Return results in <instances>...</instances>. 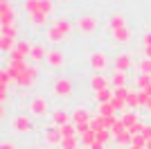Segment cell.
<instances>
[{"instance_id":"cell-20","label":"cell","mask_w":151,"mask_h":149,"mask_svg":"<svg viewBox=\"0 0 151 149\" xmlns=\"http://www.w3.org/2000/svg\"><path fill=\"white\" fill-rule=\"evenodd\" d=\"M32 45L29 41H23V38H18V43H16V48L12 50L14 54H18V56H25V59H29V52H32Z\"/></svg>"},{"instance_id":"cell-18","label":"cell","mask_w":151,"mask_h":149,"mask_svg":"<svg viewBox=\"0 0 151 149\" xmlns=\"http://www.w3.org/2000/svg\"><path fill=\"white\" fill-rule=\"evenodd\" d=\"M111 36H113V41H117V43H129V41H131V30H129V25H124V27L111 30Z\"/></svg>"},{"instance_id":"cell-37","label":"cell","mask_w":151,"mask_h":149,"mask_svg":"<svg viewBox=\"0 0 151 149\" xmlns=\"http://www.w3.org/2000/svg\"><path fill=\"white\" fill-rule=\"evenodd\" d=\"M32 149H43V147H32Z\"/></svg>"},{"instance_id":"cell-34","label":"cell","mask_w":151,"mask_h":149,"mask_svg":"<svg viewBox=\"0 0 151 149\" xmlns=\"http://www.w3.org/2000/svg\"><path fill=\"white\" fill-rule=\"evenodd\" d=\"M0 149H16V145H14L12 140H2V142H0Z\"/></svg>"},{"instance_id":"cell-11","label":"cell","mask_w":151,"mask_h":149,"mask_svg":"<svg viewBox=\"0 0 151 149\" xmlns=\"http://www.w3.org/2000/svg\"><path fill=\"white\" fill-rule=\"evenodd\" d=\"M50 122L52 124H57V127H63V124H68V122H72V113L68 111V108H52V113H50Z\"/></svg>"},{"instance_id":"cell-23","label":"cell","mask_w":151,"mask_h":149,"mask_svg":"<svg viewBox=\"0 0 151 149\" xmlns=\"http://www.w3.org/2000/svg\"><path fill=\"white\" fill-rule=\"evenodd\" d=\"M97 113H99V115H104V118H113V115H117V111H115V106L111 104V102L97 104Z\"/></svg>"},{"instance_id":"cell-5","label":"cell","mask_w":151,"mask_h":149,"mask_svg":"<svg viewBox=\"0 0 151 149\" xmlns=\"http://www.w3.org/2000/svg\"><path fill=\"white\" fill-rule=\"evenodd\" d=\"M75 25H77V32H79V34H83V36H93L95 32H97V27H99V18L93 16V14H83V16L77 18Z\"/></svg>"},{"instance_id":"cell-16","label":"cell","mask_w":151,"mask_h":149,"mask_svg":"<svg viewBox=\"0 0 151 149\" xmlns=\"http://www.w3.org/2000/svg\"><path fill=\"white\" fill-rule=\"evenodd\" d=\"M45 59H47V50L41 43H34L32 45V52H29V61L32 63H43Z\"/></svg>"},{"instance_id":"cell-12","label":"cell","mask_w":151,"mask_h":149,"mask_svg":"<svg viewBox=\"0 0 151 149\" xmlns=\"http://www.w3.org/2000/svg\"><path fill=\"white\" fill-rule=\"evenodd\" d=\"M72 122L75 124H83V122H93V111H90L88 106H75V108H72Z\"/></svg>"},{"instance_id":"cell-7","label":"cell","mask_w":151,"mask_h":149,"mask_svg":"<svg viewBox=\"0 0 151 149\" xmlns=\"http://www.w3.org/2000/svg\"><path fill=\"white\" fill-rule=\"evenodd\" d=\"M43 140H45V145L47 147H54V149H59L61 147V140H63V136H61V129H59L57 124H47L43 129Z\"/></svg>"},{"instance_id":"cell-4","label":"cell","mask_w":151,"mask_h":149,"mask_svg":"<svg viewBox=\"0 0 151 149\" xmlns=\"http://www.w3.org/2000/svg\"><path fill=\"white\" fill-rule=\"evenodd\" d=\"M52 97L57 99H68L70 95L75 93V86H72V81L68 79V77H57V79L52 81Z\"/></svg>"},{"instance_id":"cell-3","label":"cell","mask_w":151,"mask_h":149,"mask_svg":"<svg viewBox=\"0 0 151 149\" xmlns=\"http://www.w3.org/2000/svg\"><path fill=\"white\" fill-rule=\"evenodd\" d=\"M9 129H12L14 133L25 136V133H29V131L34 129V118H32L29 113H16V115H12V120H9Z\"/></svg>"},{"instance_id":"cell-28","label":"cell","mask_w":151,"mask_h":149,"mask_svg":"<svg viewBox=\"0 0 151 149\" xmlns=\"http://www.w3.org/2000/svg\"><path fill=\"white\" fill-rule=\"evenodd\" d=\"M59 149H81V140H79V136L77 138H63Z\"/></svg>"},{"instance_id":"cell-19","label":"cell","mask_w":151,"mask_h":149,"mask_svg":"<svg viewBox=\"0 0 151 149\" xmlns=\"http://www.w3.org/2000/svg\"><path fill=\"white\" fill-rule=\"evenodd\" d=\"M115 95V90L111 86L108 88H101V90H97V93H93V99H95V104H104V102H111Z\"/></svg>"},{"instance_id":"cell-36","label":"cell","mask_w":151,"mask_h":149,"mask_svg":"<svg viewBox=\"0 0 151 149\" xmlns=\"http://www.w3.org/2000/svg\"><path fill=\"white\" fill-rule=\"evenodd\" d=\"M147 149H151V140H149V142H147Z\"/></svg>"},{"instance_id":"cell-10","label":"cell","mask_w":151,"mask_h":149,"mask_svg":"<svg viewBox=\"0 0 151 149\" xmlns=\"http://www.w3.org/2000/svg\"><path fill=\"white\" fill-rule=\"evenodd\" d=\"M88 63H90V68H93V72H104L108 68V56L104 52H93L88 56Z\"/></svg>"},{"instance_id":"cell-27","label":"cell","mask_w":151,"mask_h":149,"mask_svg":"<svg viewBox=\"0 0 151 149\" xmlns=\"http://www.w3.org/2000/svg\"><path fill=\"white\" fill-rule=\"evenodd\" d=\"M151 86V74L147 72H140L138 77H135V90H142V88Z\"/></svg>"},{"instance_id":"cell-2","label":"cell","mask_w":151,"mask_h":149,"mask_svg":"<svg viewBox=\"0 0 151 149\" xmlns=\"http://www.w3.org/2000/svg\"><path fill=\"white\" fill-rule=\"evenodd\" d=\"M27 113H29L34 120H43V118H50V99L45 97V95H34V97H29V102H27Z\"/></svg>"},{"instance_id":"cell-25","label":"cell","mask_w":151,"mask_h":149,"mask_svg":"<svg viewBox=\"0 0 151 149\" xmlns=\"http://www.w3.org/2000/svg\"><path fill=\"white\" fill-rule=\"evenodd\" d=\"M129 108H133V111H138V108H142V99H140V90H131L129 93Z\"/></svg>"},{"instance_id":"cell-13","label":"cell","mask_w":151,"mask_h":149,"mask_svg":"<svg viewBox=\"0 0 151 149\" xmlns=\"http://www.w3.org/2000/svg\"><path fill=\"white\" fill-rule=\"evenodd\" d=\"M0 18H2V30L5 27H14V9H12V2L9 0H2L0 2Z\"/></svg>"},{"instance_id":"cell-8","label":"cell","mask_w":151,"mask_h":149,"mask_svg":"<svg viewBox=\"0 0 151 149\" xmlns=\"http://www.w3.org/2000/svg\"><path fill=\"white\" fill-rule=\"evenodd\" d=\"M16 34H18L16 25H14V27H5V30H2V41H0V50H2V52H12V50L16 48V43H18Z\"/></svg>"},{"instance_id":"cell-14","label":"cell","mask_w":151,"mask_h":149,"mask_svg":"<svg viewBox=\"0 0 151 149\" xmlns=\"http://www.w3.org/2000/svg\"><path fill=\"white\" fill-rule=\"evenodd\" d=\"M45 63H47L50 68L59 70V68H63V63H65V54H63V52H61L59 48L47 50V59H45Z\"/></svg>"},{"instance_id":"cell-15","label":"cell","mask_w":151,"mask_h":149,"mask_svg":"<svg viewBox=\"0 0 151 149\" xmlns=\"http://www.w3.org/2000/svg\"><path fill=\"white\" fill-rule=\"evenodd\" d=\"M108 86H111V79H108L104 72H95L93 77H90V88H93V93H97V90H101V88H108Z\"/></svg>"},{"instance_id":"cell-32","label":"cell","mask_w":151,"mask_h":149,"mask_svg":"<svg viewBox=\"0 0 151 149\" xmlns=\"http://www.w3.org/2000/svg\"><path fill=\"white\" fill-rule=\"evenodd\" d=\"M140 136H142L147 142H149V140H151V124H147V122H145V127H142V131H140Z\"/></svg>"},{"instance_id":"cell-6","label":"cell","mask_w":151,"mask_h":149,"mask_svg":"<svg viewBox=\"0 0 151 149\" xmlns=\"http://www.w3.org/2000/svg\"><path fill=\"white\" fill-rule=\"evenodd\" d=\"M52 7H54L52 0H23V9L27 12V16L29 14H47L50 16Z\"/></svg>"},{"instance_id":"cell-24","label":"cell","mask_w":151,"mask_h":149,"mask_svg":"<svg viewBox=\"0 0 151 149\" xmlns=\"http://www.w3.org/2000/svg\"><path fill=\"white\" fill-rule=\"evenodd\" d=\"M124 25H126V20L122 14H111L108 16V30H117V27H124Z\"/></svg>"},{"instance_id":"cell-35","label":"cell","mask_w":151,"mask_h":149,"mask_svg":"<svg viewBox=\"0 0 151 149\" xmlns=\"http://www.w3.org/2000/svg\"><path fill=\"white\" fill-rule=\"evenodd\" d=\"M142 50H145V56H149V59H151V43H145V45H142Z\"/></svg>"},{"instance_id":"cell-38","label":"cell","mask_w":151,"mask_h":149,"mask_svg":"<svg viewBox=\"0 0 151 149\" xmlns=\"http://www.w3.org/2000/svg\"><path fill=\"white\" fill-rule=\"evenodd\" d=\"M61 2H70V0H61Z\"/></svg>"},{"instance_id":"cell-21","label":"cell","mask_w":151,"mask_h":149,"mask_svg":"<svg viewBox=\"0 0 151 149\" xmlns=\"http://www.w3.org/2000/svg\"><path fill=\"white\" fill-rule=\"evenodd\" d=\"M113 140H115V147H131L133 145V133L126 129V131H122V133H117Z\"/></svg>"},{"instance_id":"cell-33","label":"cell","mask_w":151,"mask_h":149,"mask_svg":"<svg viewBox=\"0 0 151 149\" xmlns=\"http://www.w3.org/2000/svg\"><path fill=\"white\" fill-rule=\"evenodd\" d=\"M142 127H145V122H138V124H133V127H129V131H131L133 136H140V131H142Z\"/></svg>"},{"instance_id":"cell-30","label":"cell","mask_w":151,"mask_h":149,"mask_svg":"<svg viewBox=\"0 0 151 149\" xmlns=\"http://www.w3.org/2000/svg\"><path fill=\"white\" fill-rule=\"evenodd\" d=\"M135 68H138V72H147V74H151V59H149V56L140 59V61L135 63Z\"/></svg>"},{"instance_id":"cell-1","label":"cell","mask_w":151,"mask_h":149,"mask_svg":"<svg viewBox=\"0 0 151 149\" xmlns=\"http://www.w3.org/2000/svg\"><path fill=\"white\" fill-rule=\"evenodd\" d=\"M77 30V25L68 18V16H57V18L52 20L47 25V30H45V38L50 41V43H61L63 38L70 36V32Z\"/></svg>"},{"instance_id":"cell-26","label":"cell","mask_w":151,"mask_h":149,"mask_svg":"<svg viewBox=\"0 0 151 149\" xmlns=\"http://www.w3.org/2000/svg\"><path fill=\"white\" fill-rule=\"evenodd\" d=\"M61 129V136L63 138H77L79 133H77V124L75 122H68V124H63V127H59Z\"/></svg>"},{"instance_id":"cell-17","label":"cell","mask_w":151,"mask_h":149,"mask_svg":"<svg viewBox=\"0 0 151 149\" xmlns=\"http://www.w3.org/2000/svg\"><path fill=\"white\" fill-rule=\"evenodd\" d=\"M108 79H111V86H113V88H124V86H129V74L122 72V70H113V74H111Z\"/></svg>"},{"instance_id":"cell-29","label":"cell","mask_w":151,"mask_h":149,"mask_svg":"<svg viewBox=\"0 0 151 149\" xmlns=\"http://www.w3.org/2000/svg\"><path fill=\"white\" fill-rule=\"evenodd\" d=\"M140 99H142V108H147V111L151 113V86L140 90Z\"/></svg>"},{"instance_id":"cell-31","label":"cell","mask_w":151,"mask_h":149,"mask_svg":"<svg viewBox=\"0 0 151 149\" xmlns=\"http://www.w3.org/2000/svg\"><path fill=\"white\" fill-rule=\"evenodd\" d=\"M122 131H126V124L122 122V118H117V120H115V124H113V129H111V133H113V138H115L117 133H122Z\"/></svg>"},{"instance_id":"cell-22","label":"cell","mask_w":151,"mask_h":149,"mask_svg":"<svg viewBox=\"0 0 151 149\" xmlns=\"http://www.w3.org/2000/svg\"><path fill=\"white\" fill-rule=\"evenodd\" d=\"M122 118V122L126 124V129H129V127H133V124H138L140 122V115H138V111H133V108H129V111H124L120 115Z\"/></svg>"},{"instance_id":"cell-9","label":"cell","mask_w":151,"mask_h":149,"mask_svg":"<svg viewBox=\"0 0 151 149\" xmlns=\"http://www.w3.org/2000/svg\"><path fill=\"white\" fill-rule=\"evenodd\" d=\"M133 56L129 54V52H120V54H115L113 56V70H122V72H131L133 70Z\"/></svg>"}]
</instances>
